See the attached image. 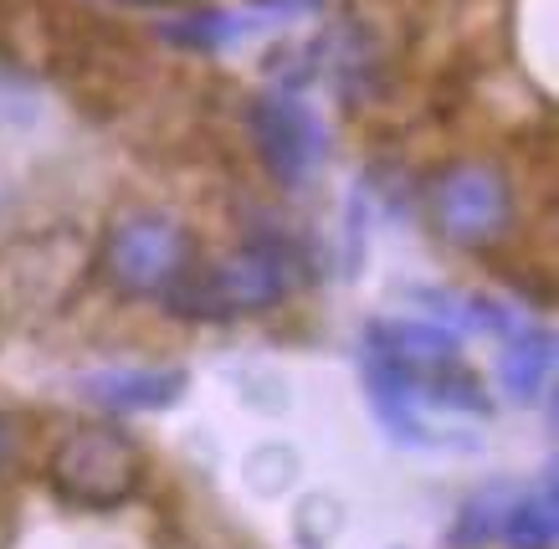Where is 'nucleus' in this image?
Returning <instances> with one entry per match:
<instances>
[{
	"label": "nucleus",
	"instance_id": "nucleus-6",
	"mask_svg": "<svg viewBox=\"0 0 559 549\" xmlns=\"http://www.w3.org/2000/svg\"><path fill=\"white\" fill-rule=\"evenodd\" d=\"M370 344L385 349L395 365H406L411 375H441L457 365V334L441 324H374Z\"/></svg>",
	"mask_w": 559,
	"mask_h": 549
},
{
	"label": "nucleus",
	"instance_id": "nucleus-4",
	"mask_svg": "<svg viewBox=\"0 0 559 549\" xmlns=\"http://www.w3.org/2000/svg\"><path fill=\"white\" fill-rule=\"evenodd\" d=\"M186 262H190L186 231L165 222V216H134L108 241V273L129 293H159L165 298L180 283Z\"/></svg>",
	"mask_w": 559,
	"mask_h": 549
},
{
	"label": "nucleus",
	"instance_id": "nucleus-7",
	"mask_svg": "<svg viewBox=\"0 0 559 549\" xmlns=\"http://www.w3.org/2000/svg\"><path fill=\"white\" fill-rule=\"evenodd\" d=\"M87 401H98L108 411H154V406H170L186 391L180 370H108L93 375L83 385Z\"/></svg>",
	"mask_w": 559,
	"mask_h": 549
},
{
	"label": "nucleus",
	"instance_id": "nucleus-9",
	"mask_svg": "<svg viewBox=\"0 0 559 549\" xmlns=\"http://www.w3.org/2000/svg\"><path fill=\"white\" fill-rule=\"evenodd\" d=\"M513 503H519V488H488V493H477L457 514V529L447 534V545L477 549V545H488V539H498V534L509 529Z\"/></svg>",
	"mask_w": 559,
	"mask_h": 549
},
{
	"label": "nucleus",
	"instance_id": "nucleus-10",
	"mask_svg": "<svg viewBox=\"0 0 559 549\" xmlns=\"http://www.w3.org/2000/svg\"><path fill=\"white\" fill-rule=\"evenodd\" d=\"M513 545L524 549H549L555 545V478H544L534 493H519L509 514V529H503Z\"/></svg>",
	"mask_w": 559,
	"mask_h": 549
},
{
	"label": "nucleus",
	"instance_id": "nucleus-3",
	"mask_svg": "<svg viewBox=\"0 0 559 549\" xmlns=\"http://www.w3.org/2000/svg\"><path fill=\"white\" fill-rule=\"evenodd\" d=\"M431 206H437V226L447 241H457V247H483V241H498L509 231L513 190L492 165L462 159V165H452V170L437 180Z\"/></svg>",
	"mask_w": 559,
	"mask_h": 549
},
{
	"label": "nucleus",
	"instance_id": "nucleus-11",
	"mask_svg": "<svg viewBox=\"0 0 559 549\" xmlns=\"http://www.w3.org/2000/svg\"><path fill=\"white\" fill-rule=\"evenodd\" d=\"M5 452H11V431H5V421H0V463H5Z\"/></svg>",
	"mask_w": 559,
	"mask_h": 549
},
{
	"label": "nucleus",
	"instance_id": "nucleus-1",
	"mask_svg": "<svg viewBox=\"0 0 559 549\" xmlns=\"http://www.w3.org/2000/svg\"><path fill=\"white\" fill-rule=\"evenodd\" d=\"M293 258L288 247L277 241H252L237 258H221L205 273H180L165 303L186 319H231V313H252V309H272L283 293L293 288Z\"/></svg>",
	"mask_w": 559,
	"mask_h": 549
},
{
	"label": "nucleus",
	"instance_id": "nucleus-8",
	"mask_svg": "<svg viewBox=\"0 0 559 549\" xmlns=\"http://www.w3.org/2000/svg\"><path fill=\"white\" fill-rule=\"evenodd\" d=\"M549 370H555V339L544 329H519L509 344V360H503V391L513 401H534Z\"/></svg>",
	"mask_w": 559,
	"mask_h": 549
},
{
	"label": "nucleus",
	"instance_id": "nucleus-5",
	"mask_svg": "<svg viewBox=\"0 0 559 549\" xmlns=\"http://www.w3.org/2000/svg\"><path fill=\"white\" fill-rule=\"evenodd\" d=\"M252 134L262 159H267V170L277 180H288V186L319 165V150H323L319 119L298 98H288V93H272V98H262L252 108Z\"/></svg>",
	"mask_w": 559,
	"mask_h": 549
},
{
	"label": "nucleus",
	"instance_id": "nucleus-2",
	"mask_svg": "<svg viewBox=\"0 0 559 549\" xmlns=\"http://www.w3.org/2000/svg\"><path fill=\"white\" fill-rule=\"evenodd\" d=\"M51 482L83 509H114L139 488V446L114 427H78L51 452Z\"/></svg>",
	"mask_w": 559,
	"mask_h": 549
}]
</instances>
